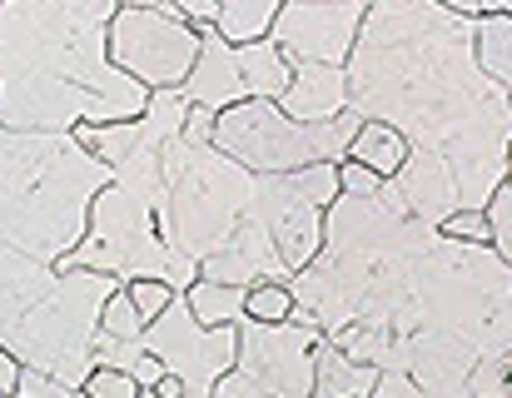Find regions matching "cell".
<instances>
[{
  "mask_svg": "<svg viewBox=\"0 0 512 398\" xmlns=\"http://www.w3.org/2000/svg\"><path fill=\"white\" fill-rule=\"evenodd\" d=\"M15 379H20V364L0 349V398H15Z\"/></svg>",
  "mask_w": 512,
  "mask_h": 398,
  "instance_id": "cell-33",
  "label": "cell"
},
{
  "mask_svg": "<svg viewBox=\"0 0 512 398\" xmlns=\"http://www.w3.org/2000/svg\"><path fill=\"white\" fill-rule=\"evenodd\" d=\"M368 398H438V394L418 389L408 374H378V384H373V394Z\"/></svg>",
  "mask_w": 512,
  "mask_h": 398,
  "instance_id": "cell-30",
  "label": "cell"
},
{
  "mask_svg": "<svg viewBox=\"0 0 512 398\" xmlns=\"http://www.w3.org/2000/svg\"><path fill=\"white\" fill-rule=\"evenodd\" d=\"M189 145H209L214 140V110H199V105H189V115H184V130H179Z\"/></svg>",
  "mask_w": 512,
  "mask_h": 398,
  "instance_id": "cell-31",
  "label": "cell"
},
{
  "mask_svg": "<svg viewBox=\"0 0 512 398\" xmlns=\"http://www.w3.org/2000/svg\"><path fill=\"white\" fill-rule=\"evenodd\" d=\"M75 389H65L60 379H50V374H35V369H20V379H15V398H70Z\"/></svg>",
  "mask_w": 512,
  "mask_h": 398,
  "instance_id": "cell-29",
  "label": "cell"
},
{
  "mask_svg": "<svg viewBox=\"0 0 512 398\" xmlns=\"http://www.w3.org/2000/svg\"><path fill=\"white\" fill-rule=\"evenodd\" d=\"M120 284L110 274L90 269H55L50 289L35 294L15 319L0 324V349L35 374L60 379L65 389H85L95 374V339H100V309Z\"/></svg>",
  "mask_w": 512,
  "mask_h": 398,
  "instance_id": "cell-4",
  "label": "cell"
},
{
  "mask_svg": "<svg viewBox=\"0 0 512 398\" xmlns=\"http://www.w3.org/2000/svg\"><path fill=\"white\" fill-rule=\"evenodd\" d=\"M209 398H264V394H259V389L244 379V374H224V379L209 389Z\"/></svg>",
  "mask_w": 512,
  "mask_h": 398,
  "instance_id": "cell-32",
  "label": "cell"
},
{
  "mask_svg": "<svg viewBox=\"0 0 512 398\" xmlns=\"http://www.w3.org/2000/svg\"><path fill=\"white\" fill-rule=\"evenodd\" d=\"M289 314H294L289 284H254L244 294V319H254V324H284Z\"/></svg>",
  "mask_w": 512,
  "mask_h": 398,
  "instance_id": "cell-20",
  "label": "cell"
},
{
  "mask_svg": "<svg viewBox=\"0 0 512 398\" xmlns=\"http://www.w3.org/2000/svg\"><path fill=\"white\" fill-rule=\"evenodd\" d=\"M179 100L199 105V110H214V115H224V110L249 100L244 80H239V60L214 30H199V55H194V70L179 85Z\"/></svg>",
  "mask_w": 512,
  "mask_h": 398,
  "instance_id": "cell-12",
  "label": "cell"
},
{
  "mask_svg": "<svg viewBox=\"0 0 512 398\" xmlns=\"http://www.w3.org/2000/svg\"><path fill=\"white\" fill-rule=\"evenodd\" d=\"M512 359H478L468 374V398H508Z\"/></svg>",
  "mask_w": 512,
  "mask_h": 398,
  "instance_id": "cell-25",
  "label": "cell"
},
{
  "mask_svg": "<svg viewBox=\"0 0 512 398\" xmlns=\"http://www.w3.org/2000/svg\"><path fill=\"white\" fill-rule=\"evenodd\" d=\"M373 384H378L373 369L343 359L339 349L324 344V349H319V364H314V389H309V398H368Z\"/></svg>",
  "mask_w": 512,
  "mask_h": 398,
  "instance_id": "cell-19",
  "label": "cell"
},
{
  "mask_svg": "<svg viewBox=\"0 0 512 398\" xmlns=\"http://www.w3.org/2000/svg\"><path fill=\"white\" fill-rule=\"evenodd\" d=\"M468 45H473L478 75H483L488 85L508 90V80H512V10L473 20V40H468Z\"/></svg>",
  "mask_w": 512,
  "mask_h": 398,
  "instance_id": "cell-16",
  "label": "cell"
},
{
  "mask_svg": "<svg viewBox=\"0 0 512 398\" xmlns=\"http://www.w3.org/2000/svg\"><path fill=\"white\" fill-rule=\"evenodd\" d=\"M473 20L438 0L368 5L348 75V110L408 140V150H448L493 115H508V90L473 65Z\"/></svg>",
  "mask_w": 512,
  "mask_h": 398,
  "instance_id": "cell-1",
  "label": "cell"
},
{
  "mask_svg": "<svg viewBox=\"0 0 512 398\" xmlns=\"http://www.w3.org/2000/svg\"><path fill=\"white\" fill-rule=\"evenodd\" d=\"M234 374H244L264 398H309L314 389V364L324 349V334L314 324H299L294 314L284 324H234Z\"/></svg>",
  "mask_w": 512,
  "mask_h": 398,
  "instance_id": "cell-7",
  "label": "cell"
},
{
  "mask_svg": "<svg viewBox=\"0 0 512 398\" xmlns=\"http://www.w3.org/2000/svg\"><path fill=\"white\" fill-rule=\"evenodd\" d=\"M279 15V0H219V15H214V35L239 50V45H254V40H269V25Z\"/></svg>",
  "mask_w": 512,
  "mask_h": 398,
  "instance_id": "cell-17",
  "label": "cell"
},
{
  "mask_svg": "<svg viewBox=\"0 0 512 398\" xmlns=\"http://www.w3.org/2000/svg\"><path fill=\"white\" fill-rule=\"evenodd\" d=\"M244 294H249V289L194 279L179 299H184V309H189V319H194V324H204V329H234V324L244 319Z\"/></svg>",
  "mask_w": 512,
  "mask_h": 398,
  "instance_id": "cell-18",
  "label": "cell"
},
{
  "mask_svg": "<svg viewBox=\"0 0 512 398\" xmlns=\"http://www.w3.org/2000/svg\"><path fill=\"white\" fill-rule=\"evenodd\" d=\"M234 60H239V80H244V95L249 100H269V105H279V95L289 90V60L274 50V40H254V45H239L234 50Z\"/></svg>",
  "mask_w": 512,
  "mask_h": 398,
  "instance_id": "cell-14",
  "label": "cell"
},
{
  "mask_svg": "<svg viewBox=\"0 0 512 398\" xmlns=\"http://www.w3.org/2000/svg\"><path fill=\"white\" fill-rule=\"evenodd\" d=\"M339 195L343 199H378L383 195V180L353 160H339Z\"/></svg>",
  "mask_w": 512,
  "mask_h": 398,
  "instance_id": "cell-27",
  "label": "cell"
},
{
  "mask_svg": "<svg viewBox=\"0 0 512 398\" xmlns=\"http://www.w3.org/2000/svg\"><path fill=\"white\" fill-rule=\"evenodd\" d=\"M120 0H0V130L70 135L140 120L150 90L120 75L105 35Z\"/></svg>",
  "mask_w": 512,
  "mask_h": 398,
  "instance_id": "cell-2",
  "label": "cell"
},
{
  "mask_svg": "<svg viewBox=\"0 0 512 398\" xmlns=\"http://www.w3.org/2000/svg\"><path fill=\"white\" fill-rule=\"evenodd\" d=\"M125 294H130V304H135V314H140L145 329H150V324L174 304V289L165 284V279H130Z\"/></svg>",
  "mask_w": 512,
  "mask_h": 398,
  "instance_id": "cell-24",
  "label": "cell"
},
{
  "mask_svg": "<svg viewBox=\"0 0 512 398\" xmlns=\"http://www.w3.org/2000/svg\"><path fill=\"white\" fill-rule=\"evenodd\" d=\"M443 239H458V244H488V224H483V209H458L438 224Z\"/></svg>",
  "mask_w": 512,
  "mask_h": 398,
  "instance_id": "cell-26",
  "label": "cell"
},
{
  "mask_svg": "<svg viewBox=\"0 0 512 398\" xmlns=\"http://www.w3.org/2000/svg\"><path fill=\"white\" fill-rule=\"evenodd\" d=\"M348 110V75L329 65H294L289 90L279 95V115L294 125H329Z\"/></svg>",
  "mask_w": 512,
  "mask_h": 398,
  "instance_id": "cell-13",
  "label": "cell"
},
{
  "mask_svg": "<svg viewBox=\"0 0 512 398\" xmlns=\"http://www.w3.org/2000/svg\"><path fill=\"white\" fill-rule=\"evenodd\" d=\"M85 394L90 398H140V384L125 379V374H115V369H95L85 379Z\"/></svg>",
  "mask_w": 512,
  "mask_h": 398,
  "instance_id": "cell-28",
  "label": "cell"
},
{
  "mask_svg": "<svg viewBox=\"0 0 512 398\" xmlns=\"http://www.w3.org/2000/svg\"><path fill=\"white\" fill-rule=\"evenodd\" d=\"M105 55L120 75H130L140 90H179L199 55V30L179 20L174 0L160 5H115Z\"/></svg>",
  "mask_w": 512,
  "mask_h": 398,
  "instance_id": "cell-6",
  "label": "cell"
},
{
  "mask_svg": "<svg viewBox=\"0 0 512 398\" xmlns=\"http://www.w3.org/2000/svg\"><path fill=\"white\" fill-rule=\"evenodd\" d=\"M100 334H105V339H120V344H135V339L145 334V324H140V314H135L125 284L105 299V309H100Z\"/></svg>",
  "mask_w": 512,
  "mask_h": 398,
  "instance_id": "cell-23",
  "label": "cell"
},
{
  "mask_svg": "<svg viewBox=\"0 0 512 398\" xmlns=\"http://www.w3.org/2000/svg\"><path fill=\"white\" fill-rule=\"evenodd\" d=\"M363 15H368V0H279L269 40L289 60V70L294 65L343 70L353 55Z\"/></svg>",
  "mask_w": 512,
  "mask_h": 398,
  "instance_id": "cell-9",
  "label": "cell"
},
{
  "mask_svg": "<svg viewBox=\"0 0 512 398\" xmlns=\"http://www.w3.org/2000/svg\"><path fill=\"white\" fill-rule=\"evenodd\" d=\"M343 160H353V165H363V170H373L383 185L403 170V160H408V140L398 135V130H388V125H378V120H358V130H353V140H348V155Z\"/></svg>",
  "mask_w": 512,
  "mask_h": 398,
  "instance_id": "cell-15",
  "label": "cell"
},
{
  "mask_svg": "<svg viewBox=\"0 0 512 398\" xmlns=\"http://www.w3.org/2000/svg\"><path fill=\"white\" fill-rule=\"evenodd\" d=\"M289 190L304 199L309 209H329L339 199V165H309V170L289 175Z\"/></svg>",
  "mask_w": 512,
  "mask_h": 398,
  "instance_id": "cell-22",
  "label": "cell"
},
{
  "mask_svg": "<svg viewBox=\"0 0 512 398\" xmlns=\"http://www.w3.org/2000/svg\"><path fill=\"white\" fill-rule=\"evenodd\" d=\"M140 398H160V394H155V389H140Z\"/></svg>",
  "mask_w": 512,
  "mask_h": 398,
  "instance_id": "cell-34",
  "label": "cell"
},
{
  "mask_svg": "<svg viewBox=\"0 0 512 398\" xmlns=\"http://www.w3.org/2000/svg\"><path fill=\"white\" fill-rule=\"evenodd\" d=\"M264 219H269V239H274V254H279V264H284L289 279L319 259L324 209H309L304 199L294 195L289 190V175L264 180Z\"/></svg>",
  "mask_w": 512,
  "mask_h": 398,
  "instance_id": "cell-11",
  "label": "cell"
},
{
  "mask_svg": "<svg viewBox=\"0 0 512 398\" xmlns=\"http://www.w3.org/2000/svg\"><path fill=\"white\" fill-rule=\"evenodd\" d=\"M358 130V115L343 110L329 125H294L279 115V105L269 100H244L224 115H214V150L224 160H234L244 175L259 180H279V175H299L309 165H339L348 155V140Z\"/></svg>",
  "mask_w": 512,
  "mask_h": 398,
  "instance_id": "cell-5",
  "label": "cell"
},
{
  "mask_svg": "<svg viewBox=\"0 0 512 398\" xmlns=\"http://www.w3.org/2000/svg\"><path fill=\"white\" fill-rule=\"evenodd\" d=\"M254 204L259 175H244L214 145H189L184 135L160 145V234L194 274L239 234Z\"/></svg>",
  "mask_w": 512,
  "mask_h": 398,
  "instance_id": "cell-3",
  "label": "cell"
},
{
  "mask_svg": "<svg viewBox=\"0 0 512 398\" xmlns=\"http://www.w3.org/2000/svg\"><path fill=\"white\" fill-rule=\"evenodd\" d=\"M483 224H488V249L512 264V185H498L483 204Z\"/></svg>",
  "mask_w": 512,
  "mask_h": 398,
  "instance_id": "cell-21",
  "label": "cell"
},
{
  "mask_svg": "<svg viewBox=\"0 0 512 398\" xmlns=\"http://www.w3.org/2000/svg\"><path fill=\"white\" fill-rule=\"evenodd\" d=\"M383 204L423 229H438L448 214H458V190H453V170L438 150H408L403 170L383 185Z\"/></svg>",
  "mask_w": 512,
  "mask_h": 398,
  "instance_id": "cell-10",
  "label": "cell"
},
{
  "mask_svg": "<svg viewBox=\"0 0 512 398\" xmlns=\"http://www.w3.org/2000/svg\"><path fill=\"white\" fill-rule=\"evenodd\" d=\"M70 398H90V394H85V389H75V394H70Z\"/></svg>",
  "mask_w": 512,
  "mask_h": 398,
  "instance_id": "cell-35",
  "label": "cell"
},
{
  "mask_svg": "<svg viewBox=\"0 0 512 398\" xmlns=\"http://www.w3.org/2000/svg\"><path fill=\"white\" fill-rule=\"evenodd\" d=\"M135 344L184 389V398H209V389L224 374H234V349H239L234 329H204V324H194L179 294H174V304Z\"/></svg>",
  "mask_w": 512,
  "mask_h": 398,
  "instance_id": "cell-8",
  "label": "cell"
}]
</instances>
